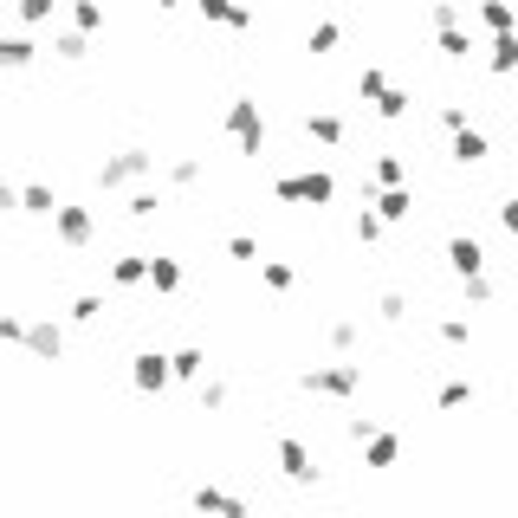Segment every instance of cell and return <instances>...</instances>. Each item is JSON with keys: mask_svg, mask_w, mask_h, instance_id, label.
<instances>
[{"mask_svg": "<svg viewBox=\"0 0 518 518\" xmlns=\"http://www.w3.org/2000/svg\"><path fill=\"white\" fill-rule=\"evenodd\" d=\"M221 136L240 149V156H266V143H272V130H266V104L259 98H227V111H221Z\"/></svg>", "mask_w": 518, "mask_h": 518, "instance_id": "cell-1", "label": "cell"}, {"mask_svg": "<svg viewBox=\"0 0 518 518\" xmlns=\"http://www.w3.org/2000/svg\"><path fill=\"white\" fill-rule=\"evenodd\" d=\"M272 201H279V208H331V201H337V175L331 169L279 175V182H272Z\"/></svg>", "mask_w": 518, "mask_h": 518, "instance_id": "cell-2", "label": "cell"}, {"mask_svg": "<svg viewBox=\"0 0 518 518\" xmlns=\"http://www.w3.org/2000/svg\"><path fill=\"white\" fill-rule=\"evenodd\" d=\"M149 175H156V149H143V143H130V149H117V156H104L98 162V188H143Z\"/></svg>", "mask_w": 518, "mask_h": 518, "instance_id": "cell-3", "label": "cell"}, {"mask_svg": "<svg viewBox=\"0 0 518 518\" xmlns=\"http://www.w3.org/2000/svg\"><path fill=\"white\" fill-rule=\"evenodd\" d=\"M298 389L305 395H331V402H350L363 389V363H318V370H298Z\"/></svg>", "mask_w": 518, "mask_h": 518, "instance_id": "cell-4", "label": "cell"}, {"mask_svg": "<svg viewBox=\"0 0 518 518\" xmlns=\"http://www.w3.org/2000/svg\"><path fill=\"white\" fill-rule=\"evenodd\" d=\"M52 234H59V247H72V253H85L91 240H98V214L85 208V201H65L59 214H52Z\"/></svg>", "mask_w": 518, "mask_h": 518, "instance_id": "cell-5", "label": "cell"}, {"mask_svg": "<svg viewBox=\"0 0 518 518\" xmlns=\"http://www.w3.org/2000/svg\"><path fill=\"white\" fill-rule=\"evenodd\" d=\"M175 383V357H162V350H136L130 357V389L136 395H162Z\"/></svg>", "mask_w": 518, "mask_h": 518, "instance_id": "cell-6", "label": "cell"}, {"mask_svg": "<svg viewBox=\"0 0 518 518\" xmlns=\"http://www.w3.org/2000/svg\"><path fill=\"white\" fill-rule=\"evenodd\" d=\"M7 208H20L26 221H52L65 201H59V188H52V182H13L7 188Z\"/></svg>", "mask_w": 518, "mask_h": 518, "instance_id": "cell-7", "label": "cell"}, {"mask_svg": "<svg viewBox=\"0 0 518 518\" xmlns=\"http://www.w3.org/2000/svg\"><path fill=\"white\" fill-rule=\"evenodd\" d=\"M272 460H279V473H285L292 486H311V480H318V454H311L298 434H279V441H272Z\"/></svg>", "mask_w": 518, "mask_h": 518, "instance_id": "cell-8", "label": "cell"}, {"mask_svg": "<svg viewBox=\"0 0 518 518\" xmlns=\"http://www.w3.org/2000/svg\"><path fill=\"white\" fill-rule=\"evenodd\" d=\"M26 357L59 363V357H65V324H59V318H33V324H26Z\"/></svg>", "mask_w": 518, "mask_h": 518, "instance_id": "cell-9", "label": "cell"}, {"mask_svg": "<svg viewBox=\"0 0 518 518\" xmlns=\"http://www.w3.org/2000/svg\"><path fill=\"white\" fill-rule=\"evenodd\" d=\"M363 201H370V208L383 214L389 227H402L408 214H415V195H408V182H402V188H376V182H363Z\"/></svg>", "mask_w": 518, "mask_h": 518, "instance_id": "cell-10", "label": "cell"}, {"mask_svg": "<svg viewBox=\"0 0 518 518\" xmlns=\"http://www.w3.org/2000/svg\"><path fill=\"white\" fill-rule=\"evenodd\" d=\"M195 7H201V20L221 26V33H253V7H247V0H195Z\"/></svg>", "mask_w": 518, "mask_h": 518, "instance_id": "cell-11", "label": "cell"}, {"mask_svg": "<svg viewBox=\"0 0 518 518\" xmlns=\"http://www.w3.org/2000/svg\"><path fill=\"white\" fill-rule=\"evenodd\" d=\"M395 460H402V434H389V428H376L370 441H363V467L370 473H389Z\"/></svg>", "mask_w": 518, "mask_h": 518, "instance_id": "cell-12", "label": "cell"}, {"mask_svg": "<svg viewBox=\"0 0 518 518\" xmlns=\"http://www.w3.org/2000/svg\"><path fill=\"white\" fill-rule=\"evenodd\" d=\"M447 266H454V279H467V272H486V247L473 234H454L447 240Z\"/></svg>", "mask_w": 518, "mask_h": 518, "instance_id": "cell-13", "label": "cell"}, {"mask_svg": "<svg viewBox=\"0 0 518 518\" xmlns=\"http://www.w3.org/2000/svg\"><path fill=\"white\" fill-rule=\"evenodd\" d=\"M33 59H39L33 26H20V33H7V39H0V65H7V72H33Z\"/></svg>", "mask_w": 518, "mask_h": 518, "instance_id": "cell-14", "label": "cell"}, {"mask_svg": "<svg viewBox=\"0 0 518 518\" xmlns=\"http://www.w3.org/2000/svg\"><path fill=\"white\" fill-rule=\"evenodd\" d=\"M149 292H156V298L182 292V259H175V253H149Z\"/></svg>", "mask_w": 518, "mask_h": 518, "instance_id": "cell-15", "label": "cell"}, {"mask_svg": "<svg viewBox=\"0 0 518 518\" xmlns=\"http://www.w3.org/2000/svg\"><path fill=\"white\" fill-rule=\"evenodd\" d=\"M434 52H441L447 65H467L473 52H480L473 46V26H441V33H434Z\"/></svg>", "mask_w": 518, "mask_h": 518, "instance_id": "cell-16", "label": "cell"}, {"mask_svg": "<svg viewBox=\"0 0 518 518\" xmlns=\"http://www.w3.org/2000/svg\"><path fill=\"white\" fill-rule=\"evenodd\" d=\"M162 182L188 195V188H201V182H208V162H201V156H169V162H162Z\"/></svg>", "mask_w": 518, "mask_h": 518, "instance_id": "cell-17", "label": "cell"}, {"mask_svg": "<svg viewBox=\"0 0 518 518\" xmlns=\"http://www.w3.org/2000/svg\"><path fill=\"white\" fill-rule=\"evenodd\" d=\"M111 285H117V292L149 285V253H117V259H111Z\"/></svg>", "mask_w": 518, "mask_h": 518, "instance_id": "cell-18", "label": "cell"}, {"mask_svg": "<svg viewBox=\"0 0 518 518\" xmlns=\"http://www.w3.org/2000/svg\"><path fill=\"white\" fill-rule=\"evenodd\" d=\"M65 20H72L78 33H104V26H111V7H104V0H65Z\"/></svg>", "mask_w": 518, "mask_h": 518, "instance_id": "cell-19", "label": "cell"}, {"mask_svg": "<svg viewBox=\"0 0 518 518\" xmlns=\"http://www.w3.org/2000/svg\"><path fill=\"white\" fill-rule=\"evenodd\" d=\"M305 136L318 149H337V143H344V117H337V111H305Z\"/></svg>", "mask_w": 518, "mask_h": 518, "instance_id": "cell-20", "label": "cell"}, {"mask_svg": "<svg viewBox=\"0 0 518 518\" xmlns=\"http://www.w3.org/2000/svg\"><path fill=\"white\" fill-rule=\"evenodd\" d=\"M486 72H493V78L518 72V33H493V46H486Z\"/></svg>", "mask_w": 518, "mask_h": 518, "instance_id": "cell-21", "label": "cell"}, {"mask_svg": "<svg viewBox=\"0 0 518 518\" xmlns=\"http://www.w3.org/2000/svg\"><path fill=\"white\" fill-rule=\"evenodd\" d=\"M447 156H454L460 169H473V162H486V156H493V136H486V130H460Z\"/></svg>", "mask_w": 518, "mask_h": 518, "instance_id": "cell-22", "label": "cell"}, {"mask_svg": "<svg viewBox=\"0 0 518 518\" xmlns=\"http://www.w3.org/2000/svg\"><path fill=\"white\" fill-rule=\"evenodd\" d=\"M473 20H480L486 33H518V7H512V0H480Z\"/></svg>", "mask_w": 518, "mask_h": 518, "instance_id": "cell-23", "label": "cell"}, {"mask_svg": "<svg viewBox=\"0 0 518 518\" xmlns=\"http://www.w3.org/2000/svg\"><path fill=\"white\" fill-rule=\"evenodd\" d=\"M175 357V383H201V376H208V350L201 344H182V350H169Z\"/></svg>", "mask_w": 518, "mask_h": 518, "instance_id": "cell-24", "label": "cell"}, {"mask_svg": "<svg viewBox=\"0 0 518 518\" xmlns=\"http://www.w3.org/2000/svg\"><path fill=\"white\" fill-rule=\"evenodd\" d=\"M324 344H331L337 357H350V350L363 344V324L357 318H331V324H324Z\"/></svg>", "mask_w": 518, "mask_h": 518, "instance_id": "cell-25", "label": "cell"}, {"mask_svg": "<svg viewBox=\"0 0 518 518\" xmlns=\"http://www.w3.org/2000/svg\"><path fill=\"white\" fill-rule=\"evenodd\" d=\"M195 512H247V499L227 486H195Z\"/></svg>", "mask_w": 518, "mask_h": 518, "instance_id": "cell-26", "label": "cell"}, {"mask_svg": "<svg viewBox=\"0 0 518 518\" xmlns=\"http://www.w3.org/2000/svg\"><path fill=\"white\" fill-rule=\"evenodd\" d=\"M259 279H266V292H292V285H298V266H292V259H259Z\"/></svg>", "mask_w": 518, "mask_h": 518, "instance_id": "cell-27", "label": "cell"}, {"mask_svg": "<svg viewBox=\"0 0 518 518\" xmlns=\"http://www.w3.org/2000/svg\"><path fill=\"white\" fill-rule=\"evenodd\" d=\"M337 46H344V26H337V20H311L305 52H318V59H324V52H337Z\"/></svg>", "mask_w": 518, "mask_h": 518, "instance_id": "cell-28", "label": "cell"}, {"mask_svg": "<svg viewBox=\"0 0 518 518\" xmlns=\"http://www.w3.org/2000/svg\"><path fill=\"white\" fill-rule=\"evenodd\" d=\"M370 111H376V117H383V124H402V117H408V111H415V98H408V91H402V85H389V91H383V98H376V104H370Z\"/></svg>", "mask_w": 518, "mask_h": 518, "instance_id": "cell-29", "label": "cell"}, {"mask_svg": "<svg viewBox=\"0 0 518 518\" xmlns=\"http://www.w3.org/2000/svg\"><path fill=\"white\" fill-rule=\"evenodd\" d=\"M65 0H13V13H20V26H52L59 20Z\"/></svg>", "mask_w": 518, "mask_h": 518, "instance_id": "cell-30", "label": "cell"}, {"mask_svg": "<svg viewBox=\"0 0 518 518\" xmlns=\"http://www.w3.org/2000/svg\"><path fill=\"white\" fill-rule=\"evenodd\" d=\"M467 402H473V383H460V376H454V383H441V389H434V408H441V415H460Z\"/></svg>", "mask_w": 518, "mask_h": 518, "instance_id": "cell-31", "label": "cell"}, {"mask_svg": "<svg viewBox=\"0 0 518 518\" xmlns=\"http://www.w3.org/2000/svg\"><path fill=\"white\" fill-rule=\"evenodd\" d=\"M104 318V298L98 292H78L72 305H65V324H98Z\"/></svg>", "mask_w": 518, "mask_h": 518, "instance_id": "cell-32", "label": "cell"}, {"mask_svg": "<svg viewBox=\"0 0 518 518\" xmlns=\"http://www.w3.org/2000/svg\"><path fill=\"white\" fill-rule=\"evenodd\" d=\"M124 214H130V221H136V227H149V221H156V214H162V195H156V188H136V195H130V208H124Z\"/></svg>", "mask_w": 518, "mask_h": 518, "instance_id": "cell-33", "label": "cell"}, {"mask_svg": "<svg viewBox=\"0 0 518 518\" xmlns=\"http://www.w3.org/2000/svg\"><path fill=\"white\" fill-rule=\"evenodd\" d=\"M370 182H376V188H402V182H408L402 156H376V162H370Z\"/></svg>", "mask_w": 518, "mask_h": 518, "instance_id": "cell-34", "label": "cell"}, {"mask_svg": "<svg viewBox=\"0 0 518 518\" xmlns=\"http://www.w3.org/2000/svg\"><path fill=\"white\" fill-rule=\"evenodd\" d=\"M383 234H389V221L370 208V201H363V214H357V240H363V247H383Z\"/></svg>", "mask_w": 518, "mask_h": 518, "instance_id": "cell-35", "label": "cell"}, {"mask_svg": "<svg viewBox=\"0 0 518 518\" xmlns=\"http://www.w3.org/2000/svg\"><path fill=\"white\" fill-rule=\"evenodd\" d=\"M26 324H33L26 311H0V344H7V350H26Z\"/></svg>", "mask_w": 518, "mask_h": 518, "instance_id": "cell-36", "label": "cell"}, {"mask_svg": "<svg viewBox=\"0 0 518 518\" xmlns=\"http://www.w3.org/2000/svg\"><path fill=\"white\" fill-rule=\"evenodd\" d=\"M428 26L441 33V26H467V7L460 0H428Z\"/></svg>", "mask_w": 518, "mask_h": 518, "instance_id": "cell-37", "label": "cell"}, {"mask_svg": "<svg viewBox=\"0 0 518 518\" xmlns=\"http://www.w3.org/2000/svg\"><path fill=\"white\" fill-rule=\"evenodd\" d=\"M383 91H389V72H383V65H363V72H357V98H363V104H376Z\"/></svg>", "mask_w": 518, "mask_h": 518, "instance_id": "cell-38", "label": "cell"}, {"mask_svg": "<svg viewBox=\"0 0 518 518\" xmlns=\"http://www.w3.org/2000/svg\"><path fill=\"white\" fill-rule=\"evenodd\" d=\"M52 52H59L65 65H78V59H85V52H91V33H78V26H65V33H59V46H52Z\"/></svg>", "mask_w": 518, "mask_h": 518, "instance_id": "cell-39", "label": "cell"}, {"mask_svg": "<svg viewBox=\"0 0 518 518\" xmlns=\"http://www.w3.org/2000/svg\"><path fill=\"white\" fill-rule=\"evenodd\" d=\"M434 337H441V344H473V318H460V311H454V318H441V324H434Z\"/></svg>", "mask_w": 518, "mask_h": 518, "instance_id": "cell-40", "label": "cell"}, {"mask_svg": "<svg viewBox=\"0 0 518 518\" xmlns=\"http://www.w3.org/2000/svg\"><path fill=\"white\" fill-rule=\"evenodd\" d=\"M460 298H467V305H493V279H486V272H467V279H460Z\"/></svg>", "mask_w": 518, "mask_h": 518, "instance_id": "cell-41", "label": "cell"}, {"mask_svg": "<svg viewBox=\"0 0 518 518\" xmlns=\"http://www.w3.org/2000/svg\"><path fill=\"white\" fill-rule=\"evenodd\" d=\"M408 318V298L402 292H376V324H402Z\"/></svg>", "mask_w": 518, "mask_h": 518, "instance_id": "cell-42", "label": "cell"}, {"mask_svg": "<svg viewBox=\"0 0 518 518\" xmlns=\"http://www.w3.org/2000/svg\"><path fill=\"white\" fill-rule=\"evenodd\" d=\"M434 117H441V130H447V136L473 130V111H467V104H441V111H434Z\"/></svg>", "mask_w": 518, "mask_h": 518, "instance_id": "cell-43", "label": "cell"}, {"mask_svg": "<svg viewBox=\"0 0 518 518\" xmlns=\"http://www.w3.org/2000/svg\"><path fill=\"white\" fill-rule=\"evenodd\" d=\"M201 415H221V408H227V383H208V376H201Z\"/></svg>", "mask_w": 518, "mask_h": 518, "instance_id": "cell-44", "label": "cell"}, {"mask_svg": "<svg viewBox=\"0 0 518 518\" xmlns=\"http://www.w3.org/2000/svg\"><path fill=\"white\" fill-rule=\"evenodd\" d=\"M227 259H259V240L253 234H234V240H227Z\"/></svg>", "mask_w": 518, "mask_h": 518, "instance_id": "cell-45", "label": "cell"}, {"mask_svg": "<svg viewBox=\"0 0 518 518\" xmlns=\"http://www.w3.org/2000/svg\"><path fill=\"white\" fill-rule=\"evenodd\" d=\"M499 227H506V234H512V240H518V195H512V201H506V208H499Z\"/></svg>", "mask_w": 518, "mask_h": 518, "instance_id": "cell-46", "label": "cell"}, {"mask_svg": "<svg viewBox=\"0 0 518 518\" xmlns=\"http://www.w3.org/2000/svg\"><path fill=\"white\" fill-rule=\"evenodd\" d=\"M156 7H162V13H175V7H182V0H156Z\"/></svg>", "mask_w": 518, "mask_h": 518, "instance_id": "cell-47", "label": "cell"}]
</instances>
